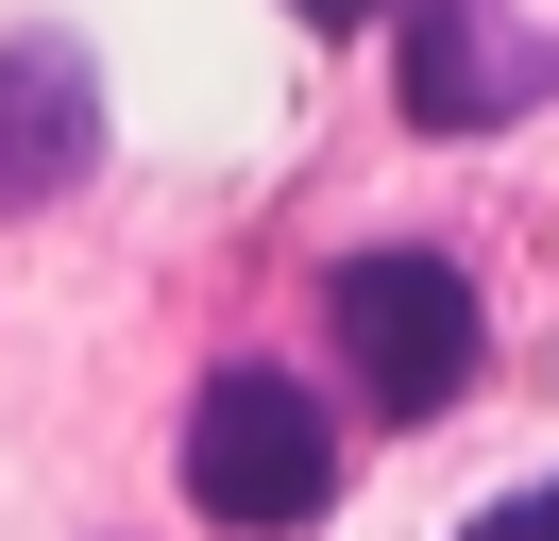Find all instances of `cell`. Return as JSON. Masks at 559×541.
<instances>
[{
    "label": "cell",
    "instance_id": "5b68a950",
    "mask_svg": "<svg viewBox=\"0 0 559 541\" xmlns=\"http://www.w3.org/2000/svg\"><path fill=\"white\" fill-rule=\"evenodd\" d=\"M457 541H559V473H543V491H509V507H475Z\"/></svg>",
    "mask_w": 559,
    "mask_h": 541
},
{
    "label": "cell",
    "instance_id": "3957f363",
    "mask_svg": "<svg viewBox=\"0 0 559 541\" xmlns=\"http://www.w3.org/2000/svg\"><path fill=\"white\" fill-rule=\"evenodd\" d=\"M543 85H559V51L509 0H407V119L424 135H509Z\"/></svg>",
    "mask_w": 559,
    "mask_h": 541
},
{
    "label": "cell",
    "instance_id": "277c9868",
    "mask_svg": "<svg viewBox=\"0 0 559 541\" xmlns=\"http://www.w3.org/2000/svg\"><path fill=\"white\" fill-rule=\"evenodd\" d=\"M85 169H103V68H85L69 34H17V51H0V220L69 203Z\"/></svg>",
    "mask_w": 559,
    "mask_h": 541
},
{
    "label": "cell",
    "instance_id": "8992f818",
    "mask_svg": "<svg viewBox=\"0 0 559 541\" xmlns=\"http://www.w3.org/2000/svg\"><path fill=\"white\" fill-rule=\"evenodd\" d=\"M356 17H373V0H306V34H356Z\"/></svg>",
    "mask_w": 559,
    "mask_h": 541
},
{
    "label": "cell",
    "instance_id": "7a4b0ae2",
    "mask_svg": "<svg viewBox=\"0 0 559 541\" xmlns=\"http://www.w3.org/2000/svg\"><path fill=\"white\" fill-rule=\"evenodd\" d=\"M340 356H356V389H373V423H441L457 389H475V270L457 254H424V237H373V254H340Z\"/></svg>",
    "mask_w": 559,
    "mask_h": 541
},
{
    "label": "cell",
    "instance_id": "6da1fadb",
    "mask_svg": "<svg viewBox=\"0 0 559 541\" xmlns=\"http://www.w3.org/2000/svg\"><path fill=\"white\" fill-rule=\"evenodd\" d=\"M187 507L238 541H288L340 507V423H322V389H288V372H204V406H187Z\"/></svg>",
    "mask_w": 559,
    "mask_h": 541
}]
</instances>
